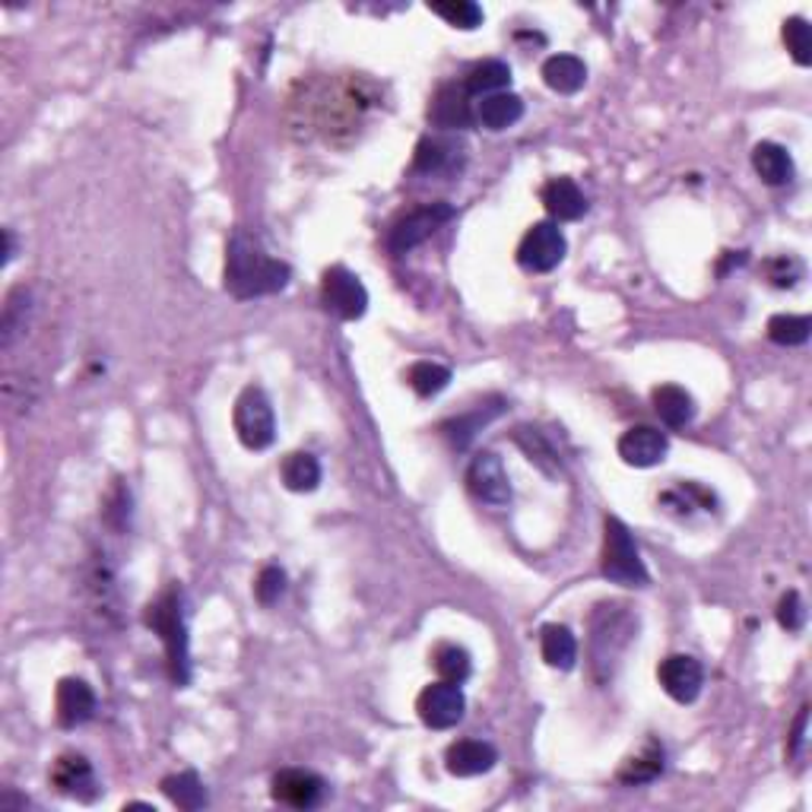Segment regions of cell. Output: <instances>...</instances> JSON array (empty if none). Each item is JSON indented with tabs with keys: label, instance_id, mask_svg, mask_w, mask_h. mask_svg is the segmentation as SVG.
I'll return each instance as SVG.
<instances>
[{
	"label": "cell",
	"instance_id": "obj_1",
	"mask_svg": "<svg viewBox=\"0 0 812 812\" xmlns=\"http://www.w3.org/2000/svg\"><path fill=\"white\" fill-rule=\"evenodd\" d=\"M302 99H292L289 115L292 127H302L305 137L321 134L330 143H337L343 134H353L366 112L375 105V92L366 80H333V83H308L302 86Z\"/></svg>",
	"mask_w": 812,
	"mask_h": 812
},
{
	"label": "cell",
	"instance_id": "obj_2",
	"mask_svg": "<svg viewBox=\"0 0 812 812\" xmlns=\"http://www.w3.org/2000/svg\"><path fill=\"white\" fill-rule=\"evenodd\" d=\"M292 280L289 264L270 257L261 244L251 236L236 232L226 248V292L236 299H261V295H274L283 292Z\"/></svg>",
	"mask_w": 812,
	"mask_h": 812
},
{
	"label": "cell",
	"instance_id": "obj_3",
	"mask_svg": "<svg viewBox=\"0 0 812 812\" xmlns=\"http://www.w3.org/2000/svg\"><path fill=\"white\" fill-rule=\"evenodd\" d=\"M147 629H153L165 645V660H168V676L175 686L191 683V650H188V619H185V594L178 584L165 587L163 594L143 609Z\"/></svg>",
	"mask_w": 812,
	"mask_h": 812
},
{
	"label": "cell",
	"instance_id": "obj_4",
	"mask_svg": "<svg viewBox=\"0 0 812 812\" xmlns=\"http://www.w3.org/2000/svg\"><path fill=\"white\" fill-rule=\"evenodd\" d=\"M600 571L607 574L612 584L622 587H648L650 574L638 543L632 540L629 528L619 518H607L604 524V556H600Z\"/></svg>",
	"mask_w": 812,
	"mask_h": 812
},
{
	"label": "cell",
	"instance_id": "obj_5",
	"mask_svg": "<svg viewBox=\"0 0 812 812\" xmlns=\"http://www.w3.org/2000/svg\"><path fill=\"white\" fill-rule=\"evenodd\" d=\"M232 422H236L239 442L248 451H267L277 439V416H274V406L261 388H244L239 394Z\"/></svg>",
	"mask_w": 812,
	"mask_h": 812
},
{
	"label": "cell",
	"instance_id": "obj_6",
	"mask_svg": "<svg viewBox=\"0 0 812 812\" xmlns=\"http://www.w3.org/2000/svg\"><path fill=\"white\" fill-rule=\"evenodd\" d=\"M629 635H635V622L632 616L625 612V607H600V612L594 616V635H591V660H594V673L604 670V680L612 676L609 663H616V657L625 650V645L632 642Z\"/></svg>",
	"mask_w": 812,
	"mask_h": 812
},
{
	"label": "cell",
	"instance_id": "obj_7",
	"mask_svg": "<svg viewBox=\"0 0 812 812\" xmlns=\"http://www.w3.org/2000/svg\"><path fill=\"white\" fill-rule=\"evenodd\" d=\"M447 219H454V206L451 203H426L409 210L404 219L394 223L391 236H388V248L391 254H406L416 244H422L426 239H432Z\"/></svg>",
	"mask_w": 812,
	"mask_h": 812
},
{
	"label": "cell",
	"instance_id": "obj_8",
	"mask_svg": "<svg viewBox=\"0 0 812 812\" xmlns=\"http://www.w3.org/2000/svg\"><path fill=\"white\" fill-rule=\"evenodd\" d=\"M566 236L556 223H533L518 244V264L530 274H549L566 261Z\"/></svg>",
	"mask_w": 812,
	"mask_h": 812
},
{
	"label": "cell",
	"instance_id": "obj_9",
	"mask_svg": "<svg viewBox=\"0 0 812 812\" xmlns=\"http://www.w3.org/2000/svg\"><path fill=\"white\" fill-rule=\"evenodd\" d=\"M321 299L327 312H333L340 321H359L368 312V289L366 283L350 274L346 267H330L321 280Z\"/></svg>",
	"mask_w": 812,
	"mask_h": 812
},
{
	"label": "cell",
	"instance_id": "obj_10",
	"mask_svg": "<svg viewBox=\"0 0 812 812\" xmlns=\"http://www.w3.org/2000/svg\"><path fill=\"white\" fill-rule=\"evenodd\" d=\"M467 489L489 508H505L511 502V480L498 454L480 451L467 467Z\"/></svg>",
	"mask_w": 812,
	"mask_h": 812
},
{
	"label": "cell",
	"instance_id": "obj_11",
	"mask_svg": "<svg viewBox=\"0 0 812 812\" xmlns=\"http://www.w3.org/2000/svg\"><path fill=\"white\" fill-rule=\"evenodd\" d=\"M416 711H419V721L432 731H451L464 721V711H467V698L460 686L454 683H432L426 689L419 692L416 698Z\"/></svg>",
	"mask_w": 812,
	"mask_h": 812
},
{
	"label": "cell",
	"instance_id": "obj_12",
	"mask_svg": "<svg viewBox=\"0 0 812 812\" xmlns=\"http://www.w3.org/2000/svg\"><path fill=\"white\" fill-rule=\"evenodd\" d=\"M51 787L61 794V797H71V800H96L99 797V781H96V772H92V762L80 756V752H64L54 765H51Z\"/></svg>",
	"mask_w": 812,
	"mask_h": 812
},
{
	"label": "cell",
	"instance_id": "obj_13",
	"mask_svg": "<svg viewBox=\"0 0 812 812\" xmlns=\"http://www.w3.org/2000/svg\"><path fill=\"white\" fill-rule=\"evenodd\" d=\"M657 680H660V689L667 692L673 701L692 705V701L701 695L705 670H701V663H698L695 657H689V654H670V657L657 667Z\"/></svg>",
	"mask_w": 812,
	"mask_h": 812
},
{
	"label": "cell",
	"instance_id": "obj_14",
	"mask_svg": "<svg viewBox=\"0 0 812 812\" xmlns=\"http://www.w3.org/2000/svg\"><path fill=\"white\" fill-rule=\"evenodd\" d=\"M274 800L289 810H312L325 797V781L305 769H286L274 777Z\"/></svg>",
	"mask_w": 812,
	"mask_h": 812
},
{
	"label": "cell",
	"instance_id": "obj_15",
	"mask_svg": "<svg viewBox=\"0 0 812 812\" xmlns=\"http://www.w3.org/2000/svg\"><path fill=\"white\" fill-rule=\"evenodd\" d=\"M667 451H670V439L654 426H635L619 439V457L629 467H638V470L663 464Z\"/></svg>",
	"mask_w": 812,
	"mask_h": 812
},
{
	"label": "cell",
	"instance_id": "obj_16",
	"mask_svg": "<svg viewBox=\"0 0 812 812\" xmlns=\"http://www.w3.org/2000/svg\"><path fill=\"white\" fill-rule=\"evenodd\" d=\"M429 122L442 127V130H464V127L477 122L464 83L439 86V92L432 96V105H429Z\"/></svg>",
	"mask_w": 812,
	"mask_h": 812
},
{
	"label": "cell",
	"instance_id": "obj_17",
	"mask_svg": "<svg viewBox=\"0 0 812 812\" xmlns=\"http://www.w3.org/2000/svg\"><path fill=\"white\" fill-rule=\"evenodd\" d=\"M96 714V692L83 680H61L54 692V718L61 727H80Z\"/></svg>",
	"mask_w": 812,
	"mask_h": 812
},
{
	"label": "cell",
	"instance_id": "obj_18",
	"mask_svg": "<svg viewBox=\"0 0 812 812\" xmlns=\"http://www.w3.org/2000/svg\"><path fill=\"white\" fill-rule=\"evenodd\" d=\"M447 772L454 777H477L495 769L498 752L486 739H457L445 756Z\"/></svg>",
	"mask_w": 812,
	"mask_h": 812
},
{
	"label": "cell",
	"instance_id": "obj_19",
	"mask_svg": "<svg viewBox=\"0 0 812 812\" xmlns=\"http://www.w3.org/2000/svg\"><path fill=\"white\" fill-rule=\"evenodd\" d=\"M464 147L451 137H422L413 156V168L419 175H451L460 165Z\"/></svg>",
	"mask_w": 812,
	"mask_h": 812
},
{
	"label": "cell",
	"instance_id": "obj_20",
	"mask_svg": "<svg viewBox=\"0 0 812 812\" xmlns=\"http://www.w3.org/2000/svg\"><path fill=\"white\" fill-rule=\"evenodd\" d=\"M540 198H543V206L549 210V216L559 219V223H574V219H581L587 213V198H584V191L571 178H553V181H546L543 191H540Z\"/></svg>",
	"mask_w": 812,
	"mask_h": 812
},
{
	"label": "cell",
	"instance_id": "obj_21",
	"mask_svg": "<svg viewBox=\"0 0 812 812\" xmlns=\"http://www.w3.org/2000/svg\"><path fill=\"white\" fill-rule=\"evenodd\" d=\"M473 118L486 130H508L524 118V102L515 92H495L473 109Z\"/></svg>",
	"mask_w": 812,
	"mask_h": 812
},
{
	"label": "cell",
	"instance_id": "obj_22",
	"mask_svg": "<svg viewBox=\"0 0 812 812\" xmlns=\"http://www.w3.org/2000/svg\"><path fill=\"white\" fill-rule=\"evenodd\" d=\"M650 401H654L657 416L670 429H683V426H689L692 419H695V401H692L689 391H683L680 384H660V388H654Z\"/></svg>",
	"mask_w": 812,
	"mask_h": 812
},
{
	"label": "cell",
	"instance_id": "obj_23",
	"mask_svg": "<svg viewBox=\"0 0 812 812\" xmlns=\"http://www.w3.org/2000/svg\"><path fill=\"white\" fill-rule=\"evenodd\" d=\"M543 83L559 96H574L587 83V67L574 54H553L543 64Z\"/></svg>",
	"mask_w": 812,
	"mask_h": 812
},
{
	"label": "cell",
	"instance_id": "obj_24",
	"mask_svg": "<svg viewBox=\"0 0 812 812\" xmlns=\"http://www.w3.org/2000/svg\"><path fill=\"white\" fill-rule=\"evenodd\" d=\"M29 312H33V295H29L26 286H16V289L7 295L3 318H0V346H3V350H13V343L26 333Z\"/></svg>",
	"mask_w": 812,
	"mask_h": 812
},
{
	"label": "cell",
	"instance_id": "obj_25",
	"mask_svg": "<svg viewBox=\"0 0 812 812\" xmlns=\"http://www.w3.org/2000/svg\"><path fill=\"white\" fill-rule=\"evenodd\" d=\"M752 168L772 188L787 185L794 178V160H790V153L781 143H772V140H765V143H759L752 150Z\"/></svg>",
	"mask_w": 812,
	"mask_h": 812
},
{
	"label": "cell",
	"instance_id": "obj_26",
	"mask_svg": "<svg viewBox=\"0 0 812 812\" xmlns=\"http://www.w3.org/2000/svg\"><path fill=\"white\" fill-rule=\"evenodd\" d=\"M540 650L553 670H571L578 663V638L569 625H546L540 632Z\"/></svg>",
	"mask_w": 812,
	"mask_h": 812
},
{
	"label": "cell",
	"instance_id": "obj_27",
	"mask_svg": "<svg viewBox=\"0 0 812 812\" xmlns=\"http://www.w3.org/2000/svg\"><path fill=\"white\" fill-rule=\"evenodd\" d=\"M663 774V746H657L654 739H648L645 746H642V752H635L632 759H625L622 762V769H619V781L622 784H629V787H638V784H650V781H657Z\"/></svg>",
	"mask_w": 812,
	"mask_h": 812
},
{
	"label": "cell",
	"instance_id": "obj_28",
	"mask_svg": "<svg viewBox=\"0 0 812 812\" xmlns=\"http://www.w3.org/2000/svg\"><path fill=\"white\" fill-rule=\"evenodd\" d=\"M280 473H283L286 489H292V492H315V489L321 486V464L308 451L286 454Z\"/></svg>",
	"mask_w": 812,
	"mask_h": 812
},
{
	"label": "cell",
	"instance_id": "obj_29",
	"mask_svg": "<svg viewBox=\"0 0 812 812\" xmlns=\"http://www.w3.org/2000/svg\"><path fill=\"white\" fill-rule=\"evenodd\" d=\"M163 790L165 797H168L178 810L194 812L206 807V787H203V781L194 772H181L165 777Z\"/></svg>",
	"mask_w": 812,
	"mask_h": 812
},
{
	"label": "cell",
	"instance_id": "obj_30",
	"mask_svg": "<svg viewBox=\"0 0 812 812\" xmlns=\"http://www.w3.org/2000/svg\"><path fill=\"white\" fill-rule=\"evenodd\" d=\"M508 83H511V67L505 61H483L467 74L464 89H467V96H483L486 99V96L502 92Z\"/></svg>",
	"mask_w": 812,
	"mask_h": 812
},
{
	"label": "cell",
	"instance_id": "obj_31",
	"mask_svg": "<svg viewBox=\"0 0 812 812\" xmlns=\"http://www.w3.org/2000/svg\"><path fill=\"white\" fill-rule=\"evenodd\" d=\"M515 442H518V447L528 454L530 464H536V467L546 470V473H559V454H556V447L543 439L540 429L518 426V429H515Z\"/></svg>",
	"mask_w": 812,
	"mask_h": 812
},
{
	"label": "cell",
	"instance_id": "obj_32",
	"mask_svg": "<svg viewBox=\"0 0 812 812\" xmlns=\"http://www.w3.org/2000/svg\"><path fill=\"white\" fill-rule=\"evenodd\" d=\"M406 384L419 394V397H435L451 384V368L439 366V363H413L406 368Z\"/></svg>",
	"mask_w": 812,
	"mask_h": 812
},
{
	"label": "cell",
	"instance_id": "obj_33",
	"mask_svg": "<svg viewBox=\"0 0 812 812\" xmlns=\"http://www.w3.org/2000/svg\"><path fill=\"white\" fill-rule=\"evenodd\" d=\"M432 663H435L439 680L454 683V686H464V683L470 680V670H473L470 654H467L464 648H457V645H442V648L435 650Z\"/></svg>",
	"mask_w": 812,
	"mask_h": 812
},
{
	"label": "cell",
	"instance_id": "obj_34",
	"mask_svg": "<svg viewBox=\"0 0 812 812\" xmlns=\"http://www.w3.org/2000/svg\"><path fill=\"white\" fill-rule=\"evenodd\" d=\"M812 333L810 315H774L769 321V340L777 346H803Z\"/></svg>",
	"mask_w": 812,
	"mask_h": 812
},
{
	"label": "cell",
	"instance_id": "obj_35",
	"mask_svg": "<svg viewBox=\"0 0 812 812\" xmlns=\"http://www.w3.org/2000/svg\"><path fill=\"white\" fill-rule=\"evenodd\" d=\"M502 413V404H495V406H480V409H473L470 416H457L454 422H447L445 426V432H447V439L454 442V447H467L470 445V439L486 426L489 419H495Z\"/></svg>",
	"mask_w": 812,
	"mask_h": 812
},
{
	"label": "cell",
	"instance_id": "obj_36",
	"mask_svg": "<svg viewBox=\"0 0 812 812\" xmlns=\"http://www.w3.org/2000/svg\"><path fill=\"white\" fill-rule=\"evenodd\" d=\"M435 16H442L454 29H477L483 23V7L473 0H451V3H429Z\"/></svg>",
	"mask_w": 812,
	"mask_h": 812
},
{
	"label": "cell",
	"instance_id": "obj_37",
	"mask_svg": "<svg viewBox=\"0 0 812 812\" xmlns=\"http://www.w3.org/2000/svg\"><path fill=\"white\" fill-rule=\"evenodd\" d=\"M781 36H784V45H787L790 58H794V61H797L800 67H810V64H812L810 23H807L803 16H790V20H784V29H781Z\"/></svg>",
	"mask_w": 812,
	"mask_h": 812
},
{
	"label": "cell",
	"instance_id": "obj_38",
	"mask_svg": "<svg viewBox=\"0 0 812 812\" xmlns=\"http://www.w3.org/2000/svg\"><path fill=\"white\" fill-rule=\"evenodd\" d=\"M762 274L777 289H794L803 280V264L797 257H790V254H781V257H772V261L762 264Z\"/></svg>",
	"mask_w": 812,
	"mask_h": 812
},
{
	"label": "cell",
	"instance_id": "obj_39",
	"mask_svg": "<svg viewBox=\"0 0 812 812\" xmlns=\"http://www.w3.org/2000/svg\"><path fill=\"white\" fill-rule=\"evenodd\" d=\"M286 594V571L280 566H267L261 569L257 581H254V597L261 600V607H274Z\"/></svg>",
	"mask_w": 812,
	"mask_h": 812
},
{
	"label": "cell",
	"instance_id": "obj_40",
	"mask_svg": "<svg viewBox=\"0 0 812 812\" xmlns=\"http://www.w3.org/2000/svg\"><path fill=\"white\" fill-rule=\"evenodd\" d=\"M777 625L787 632H800L807 625V607L797 591H787L777 604Z\"/></svg>",
	"mask_w": 812,
	"mask_h": 812
},
{
	"label": "cell",
	"instance_id": "obj_41",
	"mask_svg": "<svg viewBox=\"0 0 812 812\" xmlns=\"http://www.w3.org/2000/svg\"><path fill=\"white\" fill-rule=\"evenodd\" d=\"M807 724H810V708H800V714L794 721V731H790V743H787V756L790 759H800V752L807 746Z\"/></svg>",
	"mask_w": 812,
	"mask_h": 812
},
{
	"label": "cell",
	"instance_id": "obj_42",
	"mask_svg": "<svg viewBox=\"0 0 812 812\" xmlns=\"http://www.w3.org/2000/svg\"><path fill=\"white\" fill-rule=\"evenodd\" d=\"M739 264H746V251H727V261H724V264L718 267V274L724 277V274H727L731 267H739Z\"/></svg>",
	"mask_w": 812,
	"mask_h": 812
},
{
	"label": "cell",
	"instance_id": "obj_43",
	"mask_svg": "<svg viewBox=\"0 0 812 812\" xmlns=\"http://www.w3.org/2000/svg\"><path fill=\"white\" fill-rule=\"evenodd\" d=\"M13 251H16V244H13V232H10V229H3V264H10V261H13Z\"/></svg>",
	"mask_w": 812,
	"mask_h": 812
}]
</instances>
